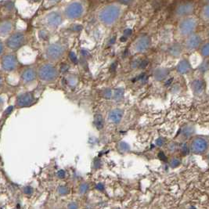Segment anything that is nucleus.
<instances>
[{
  "label": "nucleus",
  "instance_id": "f257e3e1",
  "mask_svg": "<svg viewBox=\"0 0 209 209\" xmlns=\"http://www.w3.org/2000/svg\"><path fill=\"white\" fill-rule=\"evenodd\" d=\"M120 14V10L118 7L114 6H110L105 8L100 14V17L103 22H104L107 25H110L116 20Z\"/></svg>",
  "mask_w": 209,
  "mask_h": 209
},
{
  "label": "nucleus",
  "instance_id": "f03ea898",
  "mask_svg": "<svg viewBox=\"0 0 209 209\" xmlns=\"http://www.w3.org/2000/svg\"><path fill=\"white\" fill-rule=\"evenodd\" d=\"M208 143L205 139L202 137H196L191 141L189 150L193 153L195 154H200V153H205L208 150Z\"/></svg>",
  "mask_w": 209,
  "mask_h": 209
},
{
  "label": "nucleus",
  "instance_id": "7ed1b4c3",
  "mask_svg": "<svg viewBox=\"0 0 209 209\" xmlns=\"http://www.w3.org/2000/svg\"><path fill=\"white\" fill-rule=\"evenodd\" d=\"M38 75L42 80L50 82L56 78L57 71L53 65L46 64L40 67V69L38 71Z\"/></svg>",
  "mask_w": 209,
  "mask_h": 209
},
{
  "label": "nucleus",
  "instance_id": "20e7f679",
  "mask_svg": "<svg viewBox=\"0 0 209 209\" xmlns=\"http://www.w3.org/2000/svg\"><path fill=\"white\" fill-rule=\"evenodd\" d=\"M82 7L78 2H74L67 7L65 10V14L70 19H75L79 17L82 14Z\"/></svg>",
  "mask_w": 209,
  "mask_h": 209
},
{
  "label": "nucleus",
  "instance_id": "39448f33",
  "mask_svg": "<svg viewBox=\"0 0 209 209\" xmlns=\"http://www.w3.org/2000/svg\"><path fill=\"white\" fill-rule=\"evenodd\" d=\"M25 42V35L22 33H16L7 40V46L12 49L20 48Z\"/></svg>",
  "mask_w": 209,
  "mask_h": 209
},
{
  "label": "nucleus",
  "instance_id": "423d86ee",
  "mask_svg": "<svg viewBox=\"0 0 209 209\" xmlns=\"http://www.w3.org/2000/svg\"><path fill=\"white\" fill-rule=\"evenodd\" d=\"M34 101H35V97L33 94L31 93H27L21 94L20 96H18L17 105L21 107H28L33 103Z\"/></svg>",
  "mask_w": 209,
  "mask_h": 209
},
{
  "label": "nucleus",
  "instance_id": "0eeeda50",
  "mask_svg": "<svg viewBox=\"0 0 209 209\" xmlns=\"http://www.w3.org/2000/svg\"><path fill=\"white\" fill-rule=\"evenodd\" d=\"M63 54L62 47L59 45H52L47 49V56L53 60H56L60 58Z\"/></svg>",
  "mask_w": 209,
  "mask_h": 209
},
{
  "label": "nucleus",
  "instance_id": "6e6552de",
  "mask_svg": "<svg viewBox=\"0 0 209 209\" xmlns=\"http://www.w3.org/2000/svg\"><path fill=\"white\" fill-rule=\"evenodd\" d=\"M16 64H17L16 58L13 55H8V56H4L2 59V67L7 71L14 70L16 67Z\"/></svg>",
  "mask_w": 209,
  "mask_h": 209
},
{
  "label": "nucleus",
  "instance_id": "1a4fd4ad",
  "mask_svg": "<svg viewBox=\"0 0 209 209\" xmlns=\"http://www.w3.org/2000/svg\"><path fill=\"white\" fill-rule=\"evenodd\" d=\"M47 21H48V24L52 27H56L61 23L62 18H61V16H60V14L54 12V13H52L48 16Z\"/></svg>",
  "mask_w": 209,
  "mask_h": 209
},
{
  "label": "nucleus",
  "instance_id": "9d476101",
  "mask_svg": "<svg viewBox=\"0 0 209 209\" xmlns=\"http://www.w3.org/2000/svg\"><path fill=\"white\" fill-rule=\"evenodd\" d=\"M123 116V111L120 109L113 110L109 114L110 121L113 123H119Z\"/></svg>",
  "mask_w": 209,
  "mask_h": 209
},
{
  "label": "nucleus",
  "instance_id": "9b49d317",
  "mask_svg": "<svg viewBox=\"0 0 209 209\" xmlns=\"http://www.w3.org/2000/svg\"><path fill=\"white\" fill-rule=\"evenodd\" d=\"M36 77V74L35 71L32 69H27L26 71H24V73L22 74V78L25 82H30L35 80V78Z\"/></svg>",
  "mask_w": 209,
  "mask_h": 209
},
{
  "label": "nucleus",
  "instance_id": "f8f14e48",
  "mask_svg": "<svg viewBox=\"0 0 209 209\" xmlns=\"http://www.w3.org/2000/svg\"><path fill=\"white\" fill-rule=\"evenodd\" d=\"M194 27V24L192 20H187L182 25V30L184 33H188L189 31L193 30Z\"/></svg>",
  "mask_w": 209,
  "mask_h": 209
},
{
  "label": "nucleus",
  "instance_id": "ddd939ff",
  "mask_svg": "<svg viewBox=\"0 0 209 209\" xmlns=\"http://www.w3.org/2000/svg\"><path fill=\"white\" fill-rule=\"evenodd\" d=\"M94 123L98 129H101L103 127V118L101 114H96L94 118Z\"/></svg>",
  "mask_w": 209,
  "mask_h": 209
},
{
  "label": "nucleus",
  "instance_id": "4468645a",
  "mask_svg": "<svg viewBox=\"0 0 209 209\" xmlns=\"http://www.w3.org/2000/svg\"><path fill=\"white\" fill-rule=\"evenodd\" d=\"M11 24L9 22H5L3 24L0 25V33L2 35L9 32V31L11 30Z\"/></svg>",
  "mask_w": 209,
  "mask_h": 209
},
{
  "label": "nucleus",
  "instance_id": "2eb2a0df",
  "mask_svg": "<svg viewBox=\"0 0 209 209\" xmlns=\"http://www.w3.org/2000/svg\"><path fill=\"white\" fill-rule=\"evenodd\" d=\"M148 46H149V44H148L147 41L146 40V39H142V40L140 41V42H139L138 49H141V51H142V49H145L146 48H147Z\"/></svg>",
  "mask_w": 209,
  "mask_h": 209
},
{
  "label": "nucleus",
  "instance_id": "dca6fc26",
  "mask_svg": "<svg viewBox=\"0 0 209 209\" xmlns=\"http://www.w3.org/2000/svg\"><path fill=\"white\" fill-rule=\"evenodd\" d=\"M58 192H59L60 194H61V195H66V194H68L69 190H68V189H67V187H60V188L58 189Z\"/></svg>",
  "mask_w": 209,
  "mask_h": 209
},
{
  "label": "nucleus",
  "instance_id": "f3484780",
  "mask_svg": "<svg viewBox=\"0 0 209 209\" xmlns=\"http://www.w3.org/2000/svg\"><path fill=\"white\" fill-rule=\"evenodd\" d=\"M198 43H199L198 38L194 37V38H193V39H191V40H189V46L190 47L197 46Z\"/></svg>",
  "mask_w": 209,
  "mask_h": 209
},
{
  "label": "nucleus",
  "instance_id": "a211bd4d",
  "mask_svg": "<svg viewBox=\"0 0 209 209\" xmlns=\"http://www.w3.org/2000/svg\"><path fill=\"white\" fill-rule=\"evenodd\" d=\"M194 89H195L196 92L199 93V92H200L201 90H202L203 85L200 82H197L195 83V85L194 86Z\"/></svg>",
  "mask_w": 209,
  "mask_h": 209
},
{
  "label": "nucleus",
  "instance_id": "6ab92c4d",
  "mask_svg": "<svg viewBox=\"0 0 209 209\" xmlns=\"http://www.w3.org/2000/svg\"><path fill=\"white\" fill-rule=\"evenodd\" d=\"M179 165H180V161L179 160L178 158H173V159L171 161V165L172 167H177V166H179Z\"/></svg>",
  "mask_w": 209,
  "mask_h": 209
},
{
  "label": "nucleus",
  "instance_id": "aec40b11",
  "mask_svg": "<svg viewBox=\"0 0 209 209\" xmlns=\"http://www.w3.org/2000/svg\"><path fill=\"white\" fill-rule=\"evenodd\" d=\"M69 57L71 59V60L74 64H77L78 63V59H77V56H76L75 54H74L73 52H71L69 54Z\"/></svg>",
  "mask_w": 209,
  "mask_h": 209
},
{
  "label": "nucleus",
  "instance_id": "412c9836",
  "mask_svg": "<svg viewBox=\"0 0 209 209\" xmlns=\"http://www.w3.org/2000/svg\"><path fill=\"white\" fill-rule=\"evenodd\" d=\"M202 54L205 56H208L209 55V44L207 46H205L204 48L202 49Z\"/></svg>",
  "mask_w": 209,
  "mask_h": 209
},
{
  "label": "nucleus",
  "instance_id": "4be33fe9",
  "mask_svg": "<svg viewBox=\"0 0 209 209\" xmlns=\"http://www.w3.org/2000/svg\"><path fill=\"white\" fill-rule=\"evenodd\" d=\"M88 189H89V187H88V185L87 184H82V186H81L80 187V193H82V194H85V192L88 190Z\"/></svg>",
  "mask_w": 209,
  "mask_h": 209
},
{
  "label": "nucleus",
  "instance_id": "5701e85b",
  "mask_svg": "<svg viewBox=\"0 0 209 209\" xmlns=\"http://www.w3.org/2000/svg\"><path fill=\"white\" fill-rule=\"evenodd\" d=\"M122 91L121 89H117L115 91V93H114V98L118 99V98H121V96H122Z\"/></svg>",
  "mask_w": 209,
  "mask_h": 209
},
{
  "label": "nucleus",
  "instance_id": "b1692460",
  "mask_svg": "<svg viewBox=\"0 0 209 209\" xmlns=\"http://www.w3.org/2000/svg\"><path fill=\"white\" fill-rule=\"evenodd\" d=\"M68 209H78V205L74 202H72L68 205Z\"/></svg>",
  "mask_w": 209,
  "mask_h": 209
},
{
  "label": "nucleus",
  "instance_id": "393cba45",
  "mask_svg": "<svg viewBox=\"0 0 209 209\" xmlns=\"http://www.w3.org/2000/svg\"><path fill=\"white\" fill-rule=\"evenodd\" d=\"M25 192L26 193V194H31V192H32V189H31V187H26V188L25 189Z\"/></svg>",
  "mask_w": 209,
  "mask_h": 209
},
{
  "label": "nucleus",
  "instance_id": "a878e982",
  "mask_svg": "<svg viewBox=\"0 0 209 209\" xmlns=\"http://www.w3.org/2000/svg\"><path fill=\"white\" fill-rule=\"evenodd\" d=\"M64 171H60L59 172H58V176L60 177V178H63V177H64Z\"/></svg>",
  "mask_w": 209,
  "mask_h": 209
},
{
  "label": "nucleus",
  "instance_id": "bb28decb",
  "mask_svg": "<svg viewBox=\"0 0 209 209\" xmlns=\"http://www.w3.org/2000/svg\"><path fill=\"white\" fill-rule=\"evenodd\" d=\"M120 1L121 2H122V3H124V4H129L132 0H120Z\"/></svg>",
  "mask_w": 209,
  "mask_h": 209
},
{
  "label": "nucleus",
  "instance_id": "cd10ccee",
  "mask_svg": "<svg viewBox=\"0 0 209 209\" xmlns=\"http://www.w3.org/2000/svg\"><path fill=\"white\" fill-rule=\"evenodd\" d=\"M13 110H14V107H9V108H8V109H7V111H6V113H7V114H9V113H10V112L12 111H13Z\"/></svg>",
  "mask_w": 209,
  "mask_h": 209
},
{
  "label": "nucleus",
  "instance_id": "c85d7f7f",
  "mask_svg": "<svg viewBox=\"0 0 209 209\" xmlns=\"http://www.w3.org/2000/svg\"><path fill=\"white\" fill-rule=\"evenodd\" d=\"M82 28V27H81V26H78V25H77V26H75V27H74V30H75L76 31H79Z\"/></svg>",
  "mask_w": 209,
  "mask_h": 209
},
{
  "label": "nucleus",
  "instance_id": "c756f323",
  "mask_svg": "<svg viewBox=\"0 0 209 209\" xmlns=\"http://www.w3.org/2000/svg\"><path fill=\"white\" fill-rule=\"evenodd\" d=\"M2 50H3V46H2V42H0V54L2 53Z\"/></svg>",
  "mask_w": 209,
  "mask_h": 209
},
{
  "label": "nucleus",
  "instance_id": "7c9ffc66",
  "mask_svg": "<svg viewBox=\"0 0 209 209\" xmlns=\"http://www.w3.org/2000/svg\"><path fill=\"white\" fill-rule=\"evenodd\" d=\"M205 14H207V16L209 17V6H208V7H207L206 10H205Z\"/></svg>",
  "mask_w": 209,
  "mask_h": 209
},
{
  "label": "nucleus",
  "instance_id": "2f4dec72",
  "mask_svg": "<svg viewBox=\"0 0 209 209\" xmlns=\"http://www.w3.org/2000/svg\"><path fill=\"white\" fill-rule=\"evenodd\" d=\"M98 188H99V189H103V187L102 185H100V184L98 185Z\"/></svg>",
  "mask_w": 209,
  "mask_h": 209
}]
</instances>
